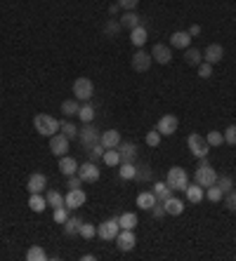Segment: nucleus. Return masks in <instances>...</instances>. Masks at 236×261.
<instances>
[{
    "instance_id": "obj_30",
    "label": "nucleus",
    "mask_w": 236,
    "mask_h": 261,
    "mask_svg": "<svg viewBox=\"0 0 236 261\" xmlns=\"http://www.w3.org/2000/svg\"><path fill=\"white\" fill-rule=\"evenodd\" d=\"M78 111H81V101L78 99H66V101H62V113L64 116H68V118H74V116H78Z\"/></svg>"
},
{
    "instance_id": "obj_3",
    "label": "nucleus",
    "mask_w": 236,
    "mask_h": 261,
    "mask_svg": "<svg viewBox=\"0 0 236 261\" xmlns=\"http://www.w3.org/2000/svg\"><path fill=\"white\" fill-rule=\"evenodd\" d=\"M166 184L177 193V191H184L189 186V174H186L184 167H170L168 174H166Z\"/></svg>"
},
{
    "instance_id": "obj_40",
    "label": "nucleus",
    "mask_w": 236,
    "mask_h": 261,
    "mask_svg": "<svg viewBox=\"0 0 236 261\" xmlns=\"http://www.w3.org/2000/svg\"><path fill=\"white\" fill-rule=\"evenodd\" d=\"M78 236L85 238V240H92V238L97 236V226L90 224V221H83V224H81V231H78Z\"/></svg>"
},
{
    "instance_id": "obj_29",
    "label": "nucleus",
    "mask_w": 236,
    "mask_h": 261,
    "mask_svg": "<svg viewBox=\"0 0 236 261\" xmlns=\"http://www.w3.org/2000/svg\"><path fill=\"white\" fill-rule=\"evenodd\" d=\"M184 61L189 64V66H199L201 61H203V52L196 47H186L184 49Z\"/></svg>"
},
{
    "instance_id": "obj_33",
    "label": "nucleus",
    "mask_w": 236,
    "mask_h": 261,
    "mask_svg": "<svg viewBox=\"0 0 236 261\" xmlns=\"http://www.w3.org/2000/svg\"><path fill=\"white\" fill-rule=\"evenodd\" d=\"M106 167H118L121 165V155H118V148H106L104 155H102Z\"/></svg>"
},
{
    "instance_id": "obj_43",
    "label": "nucleus",
    "mask_w": 236,
    "mask_h": 261,
    "mask_svg": "<svg viewBox=\"0 0 236 261\" xmlns=\"http://www.w3.org/2000/svg\"><path fill=\"white\" fill-rule=\"evenodd\" d=\"M205 198H208L210 202H220V200H224V193L218 189V186H215V184H213V186H208V189H205Z\"/></svg>"
},
{
    "instance_id": "obj_38",
    "label": "nucleus",
    "mask_w": 236,
    "mask_h": 261,
    "mask_svg": "<svg viewBox=\"0 0 236 261\" xmlns=\"http://www.w3.org/2000/svg\"><path fill=\"white\" fill-rule=\"evenodd\" d=\"M121 29H123V26H121V21H118V19H109V21L104 24V36L106 38H113V36H118V33H121Z\"/></svg>"
},
{
    "instance_id": "obj_8",
    "label": "nucleus",
    "mask_w": 236,
    "mask_h": 261,
    "mask_svg": "<svg viewBox=\"0 0 236 261\" xmlns=\"http://www.w3.org/2000/svg\"><path fill=\"white\" fill-rule=\"evenodd\" d=\"M151 55L149 52H144L142 47L137 49L135 55H132V59H130V66H132V71H137V73H147L149 71V66H151Z\"/></svg>"
},
{
    "instance_id": "obj_39",
    "label": "nucleus",
    "mask_w": 236,
    "mask_h": 261,
    "mask_svg": "<svg viewBox=\"0 0 236 261\" xmlns=\"http://www.w3.org/2000/svg\"><path fill=\"white\" fill-rule=\"evenodd\" d=\"M205 141H208V146H210V148H218V146L224 144V134L218 132V129H213V132L205 134Z\"/></svg>"
},
{
    "instance_id": "obj_31",
    "label": "nucleus",
    "mask_w": 236,
    "mask_h": 261,
    "mask_svg": "<svg viewBox=\"0 0 236 261\" xmlns=\"http://www.w3.org/2000/svg\"><path fill=\"white\" fill-rule=\"evenodd\" d=\"M76 118H81V122L85 125V122H92L95 120V106L90 101H83L81 103V111H78V116Z\"/></svg>"
},
{
    "instance_id": "obj_45",
    "label": "nucleus",
    "mask_w": 236,
    "mask_h": 261,
    "mask_svg": "<svg viewBox=\"0 0 236 261\" xmlns=\"http://www.w3.org/2000/svg\"><path fill=\"white\" fill-rule=\"evenodd\" d=\"M104 151H106V148H104L102 144H95L92 148H87V158H90V160L95 163V160H100L102 155H104Z\"/></svg>"
},
{
    "instance_id": "obj_7",
    "label": "nucleus",
    "mask_w": 236,
    "mask_h": 261,
    "mask_svg": "<svg viewBox=\"0 0 236 261\" xmlns=\"http://www.w3.org/2000/svg\"><path fill=\"white\" fill-rule=\"evenodd\" d=\"M78 176L83 179V184H95V181H100L102 170L92 163V160H87V163L78 165Z\"/></svg>"
},
{
    "instance_id": "obj_19",
    "label": "nucleus",
    "mask_w": 236,
    "mask_h": 261,
    "mask_svg": "<svg viewBox=\"0 0 236 261\" xmlns=\"http://www.w3.org/2000/svg\"><path fill=\"white\" fill-rule=\"evenodd\" d=\"M147 40H149V31H147V26H144V24L135 26V29L130 31V43L135 45L137 49L144 47V43H147Z\"/></svg>"
},
{
    "instance_id": "obj_1",
    "label": "nucleus",
    "mask_w": 236,
    "mask_h": 261,
    "mask_svg": "<svg viewBox=\"0 0 236 261\" xmlns=\"http://www.w3.org/2000/svg\"><path fill=\"white\" fill-rule=\"evenodd\" d=\"M194 181L199 184V186H203V189H208V186H213V184L218 181V172H215V167L205 158H201L199 167L194 170Z\"/></svg>"
},
{
    "instance_id": "obj_47",
    "label": "nucleus",
    "mask_w": 236,
    "mask_h": 261,
    "mask_svg": "<svg viewBox=\"0 0 236 261\" xmlns=\"http://www.w3.org/2000/svg\"><path fill=\"white\" fill-rule=\"evenodd\" d=\"M224 144H229V146H236V125H229V127L224 129Z\"/></svg>"
},
{
    "instance_id": "obj_16",
    "label": "nucleus",
    "mask_w": 236,
    "mask_h": 261,
    "mask_svg": "<svg viewBox=\"0 0 236 261\" xmlns=\"http://www.w3.org/2000/svg\"><path fill=\"white\" fill-rule=\"evenodd\" d=\"M45 186H48V176H45L43 172H33V174L29 176V184H26L29 193H43Z\"/></svg>"
},
{
    "instance_id": "obj_20",
    "label": "nucleus",
    "mask_w": 236,
    "mask_h": 261,
    "mask_svg": "<svg viewBox=\"0 0 236 261\" xmlns=\"http://www.w3.org/2000/svg\"><path fill=\"white\" fill-rule=\"evenodd\" d=\"M184 195H186V200H189V202H194V205H199V202L205 198V189H203V186H199L196 181H194V184H189V186L184 189Z\"/></svg>"
},
{
    "instance_id": "obj_55",
    "label": "nucleus",
    "mask_w": 236,
    "mask_h": 261,
    "mask_svg": "<svg viewBox=\"0 0 236 261\" xmlns=\"http://www.w3.org/2000/svg\"><path fill=\"white\" fill-rule=\"evenodd\" d=\"M95 259H97L95 254H85V256H83V261H95Z\"/></svg>"
},
{
    "instance_id": "obj_46",
    "label": "nucleus",
    "mask_w": 236,
    "mask_h": 261,
    "mask_svg": "<svg viewBox=\"0 0 236 261\" xmlns=\"http://www.w3.org/2000/svg\"><path fill=\"white\" fill-rule=\"evenodd\" d=\"M196 68H199V78H203V80H208L213 75V64H208V61H201Z\"/></svg>"
},
{
    "instance_id": "obj_15",
    "label": "nucleus",
    "mask_w": 236,
    "mask_h": 261,
    "mask_svg": "<svg viewBox=\"0 0 236 261\" xmlns=\"http://www.w3.org/2000/svg\"><path fill=\"white\" fill-rule=\"evenodd\" d=\"M222 57H224V47L220 43H210L208 47H205V52H203V61H208V64H220L222 61Z\"/></svg>"
},
{
    "instance_id": "obj_2",
    "label": "nucleus",
    "mask_w": 236,
    "mask_h": 261,
    "mask_svg": "<svg viewBox=\"0 0 236 261\" xmlns=\"http://www.w3.org/2000/svg\"><path fill=\"white\" fill-rule=\"evenodd\" d=\"M33 127H36V132L40 137H52V134L59 132V120L55 116H50V113H38L33 118Z\"/></svg>"
},
{
    "instance_id": "obj_14",
    "label": "nucleus",
    "mask_w": 236,
    "mask_h": 261,
    "mask_svg": "<svg viewBox=\"0 0 236 261\" xmlns=\"http://www.w3.org/2000/svg\"><path fill=\"white\" fill-rule=\"evenodd\" d=\"M151 59H156V64H170L173 61V47L170 45H163V43H156L154 49H151Z\"/></svg>"
},
{
    "instance_id": "obj_51",
    "label": "nucleus",
    "mask_w": 236,
    "mask_h": 261,
    "mask_svg": "<svg viewBox=\"0 0 236 261\" xmlns=\"http://www.w3.org/2000/svg\"><path fill=\"white\" fill-rule=\"evenodd\" d=\"M149 212H151V214H154V217H156V219H163V217H166V214H168V212H166V207H163V202H156V205H154V207H151Z\"/></svg>"
},
{
    "instance_id": "obj_54",
    "label": "nucleus",
    "mask_w": 236,
    "mask_h": 261,
    "mask_svg": "<svg viewBox=\"0 0 236 261\" xmlns=\"http://www.w3.org/2000/svg\"><path fill=\"white\" fill-rule=\"evenodd\" d=\"M118 7H121V5H118V3H113V5L109 7V14H116V12H118Z\"/></svg>"
},
{
    "instance_id": "obj_22",
    "label": "nucleus",
    "mask_w": 236,
    "mask_h": 261,
    "mask_svg": "<svg viewBox=\"0 0 236 261\" xmlns=\"http://www.w3.org/2000/svg\"><path fill=\"white\" fill-rule=\"evenodd\" d=\"M59 172H62L64 176L78 174V160L71 158V155H62V158H59Z\"/></svg>"
},
{
    "instance_id": "obj_13",
    "label": "nucleus",
    "mask_w": 236,
    "mask_h": 261,
    "mask_svg": "<svg viewBox=\"0 0 236 261\" xmlns=\"http://www.w3.org/2000/svg\"><path fill=\"white\" fill-rule=\"evenodd\" d=\"M118 231H121L118 219H106L104 224H100V228H97V236H100L102 240H116Z\"/></svg>"
},
{
    "instance_id": "obj_42",
    "label": "nucleus",
    "mask_w": 236,
    "mask_h": 261,
    "mask_svg": "<svg viewBox=\"0 0 236 261\" xmlns=\"http://www.w3.org/2000/svg\"><path fill=\"white\" fill-rule=\"evenodd\" d=\"M52 219H55V224L64 226V221L68 219V207L62 205V207H55V212H52Z\"/></svg>"
},
{
    "instance_id": "obj_4",
    "label": "nucleus",
    "mask_w": 236,
    "mask_h": 261,
    "mask_svg": "<svg viewBox=\"0 0 236 261\" xmlns=\"http://www.w3.org/2000/svg\"><path fill=\"white\" fill-rule=\"evenodd\" d=\"M186 146H189V151H192L194 158H208V153H210V146H208V141H205V137H201V134L192 132L189 137H186Z\"/></svg>"
},
{
    "instance_id": "obj_36",
    "label": "nucleus",
    "mask_w": 236,
    "mask_h": 261,
    "mask_svg": "<svg viewBox=\"0 0 236 261\" xmlns=\"http://www.w3.org/2000/svg\"><path fill=\"white\" fill-rule=\"evenodd\" d=\"M45 200H48V205H50L52 210H55V207L66 205V202H64V195L59 193V191H48V193H45Z\"/></svg>"
},
{
    "instance_id": "obj_48",
    "label": "nucleus",
    "mask_w": 236,
    "mask_h": 261,
    "mask_svg": "<svg viewBox=\"0 0 236 261\" xmlns=\"http://www.w3.org/2000/svg\"><path fill=\"white\" fill-rule=\"evenodd\" d=\"M135 179H139V181H149V179H151L149 165H139V167H137V176H135Z\"/></svg>"
},
{
    "instance_id": "obj_34",
    "label": "nucleus",
    "mask_w": 236,
    "mask_h": 261,
    "mask_svg": "<svg viewBox=\"0 0 236 261\" xmlns=\"http://www.w3.org/2000/svg\"><path fill=\"white\" fill-rule=\"evenodd\" d=\"M81 224H83V221L78 217H68L66 221H64V233H66V236H78Z\"/></svg>"
},
{
    "instance_id": "obj_32",
    "label": "nucleus",
    "mask_w": 236,
    "mask_h": 261,
    "mask_svg": "<svg viewBox=\"0 0 236 261\" xmlns=\"http://www.w3.org/2000/svg\"><path fill=\"white\" fill-rule=\"evenodd\" d=\"M118 226H121V228H130V231H135L137 228V214L135 212H123L121 217H118Z\"/></svg>"
},
{
    "instance_id": "obj_41",
    "label": "nucleus",
    "mask_w": 236,
    "mask_h": 261,
    "mask_svg": "<svg viewBox=\"0 0 236 261\" xmlns=\"http://www.w3.org/2000/svg\"><path fill=\"white\" fill-rule=\"evenodd\" d=\"M59 132H62L64 137H68V139H76V137H78V127H76L74 122H68V120L59 122Z\"/></svg>"
},
{
    "instance_id": "obj_25",
    "label": "nucleus",
    "mask_w": 236,
    "mask_h": 261,
    "mask_svg": "<svg viewBox=\"0 0 236 261\" xmlns=\"http://www.w3.org/2000/svg\"><path fill=\"white\" fill-rule=\"evenodd\" d=\"M163 207H166V212H168L170 217H180V214L184 212V202H182L180 198H175V195H170L168 200L163 202Z\"/></svg>"
},
{
    "instance_id": "obj_17",
    "label": "nucleus",
    "mask_w": 236,
    "mask_h": 261,
    "mask_svg": "<svg viewBox=\"0 0 236 261\" xmlns=\"http://www.w3.org/2000/svg\"><path fill=\"white\" fill-rule=\"evenodd\" d=\"M118 155H121V163H135L137 146L132 144V141H121V144H118Z\"/></svg>"
},
{
    "instance_id": "obj_6",
    "label": "nucleus",
    "mask_w": 236,
    "mask_h": 261,
    "mask_svg": "<svg viewBox=\"0 0 236 261\" xmlns=\"http://www.w3.org/2000/svg\"><path fill=\"white\" fill-rule=\"evenodd\" d=\"M100 134L102 132L95 127L92 122H85V125L78 129V139H81V146L85 148V151H87V148H92L95 144H100Z\"/></svg>"
},
{
    "instance_id": "obj_37",
    "label": "nucleus",
    "mask_w": 236,
    "mask_h": 261,
    "mask_svg": "<svg viewBox=\"0 0 236 261\" xmlns=\"http://www.w3.org/2000/svg\"><path fill=\"white\" fill-rule=\"evenodd\" d=\"M26 259L29 261H45L48 254H45V249L40 247V245H33V247H29V252H26Z\"/></svg>"
},
{
    "instance_id": "obj_28",
    "label": "nucleus",
    "mask_w": 236,
    "mask_h": 261,
    "mask_svg": "<svg viewBox=\"0 0 236 261\" xmlns=\"http://www.w3.org/2000/svg\"><path fill=\"white\" fill-rule=\"evenodd\" d=\"M118 21H121V26H123V29H135V26H139L142 24V19H139V14L135 12V10H132V12H125L123 17L118 19Z\"/></svg>"
},
{
    "instance_id": "obj_52",
    "label": "nucleus",
    "mask_w": 236,
    "mask_h": 261,
    "mask_svg": "<svg viewBox=\"0 0 236 261\" xmlns=\"http://www.w3.org/2000/svg\"><path fill=\"white\" fill-rule=\"evenodd\" d=\"M68 181H66V189H81V184H83V179L78 174H74V176H66Z\"/></svg>"
},
{
    "instance_id": "obj_24",
    "label": "nucleus",
    "mask_w": 236,
    "mask_h": 261,
    "mask_svg": "<svg viewBox=\"0 0 236 261\" xmlns=\"http://www.w3.org/2000/svg\"><path fill=\"white\" fill-rule=\"evenodd\" d=\"M156 202L158 200H156L154 191H142V193H137V207H139V210H147V212H149Z\"/></svg>"
},
{
    "instance_id": "obj_44",
    "label": "nucleus",
    "mask_w": 236,
    "mask_h": 261,
    "mask_svg": "<svg viewBox=\"0 0 236 261\" xmlns=\"http://www.w3.org/2000/svg\"><path fill=\"white\" fill-rule=\"evenodd\" d=\"M161 139H163V134L158 132V129H149V132H147V146H151V148H156V146L161 144Z\"/></svg>"
},
{
    "instance_id": "obj_9",
    "label": "nucleus",
    "mask_w": 236,
    "mask_h": 261,
    "mask_svg": "<svg viewBox=\"0 0 236 261\" xmlns=\"http://www.w3.org/2000/svg\"><path fill=\"white\" fill-rule=\"evenodd\" d=\"M68 144H71V139H68V137H64L62 132L52 134V137H50V151H52V155H57V158L66 155V153H68Z\"/></svg>"
},
{
    "instance_id": "obj_26",
    "label": "nucleus",
    "mask_w": 236,
    "mask_h": 261,
    "mask_svg": "<svg viewBox=\"0 0 236 261\" xmlns=\"http://www.w3.org/2000/svg\"><path fill=\"white\" fill-rule=\"evenodd\" d=\"M118 176L125 179V181H132L137 176V165L135 163H121L118 165Z\"/></svg>"
},
{
    "instance_id": "obj_5",
    "label": "nucleus",
    "mask_w": 236,
    "mask_h": 261,
    "mask_svg": "<svg viewBox=\"0 0 236 261\" xmlns=\"http://www.w3.org/2000/svg\"><path fill=\"white\" fill-rule=\"evenodd\" d=\"M71 92H74V97L78 99V101H90L95 94V85L90 78H76L74 80V87H71Z\"/></svg>"
},
{
    "instance_id": "obj_10",
    "label": "nucleus",
    "mask_w": 236,
    "mask_h": 261,
    "mask_svg": "<svg viewBox=\"0 0 236 261\" xmlns=\"http://www.w3.org/2000/svg\"><path fill=\"white\" fill-rule=\"evenodd\" d=\"M177 127H180V120H177V116H173V113H168V116H161L158 125H156V129H158L163 137H173V134L177 132Z\"/></svg>"
},
{
    "instance_id": "obj_27",
    "label": "nucleus",
    "mask_w": 236,
    "mask_h": 261,
    "mask_svg": "<svg viewBox=\"0 0 236 261\" xmlns=\"http://www.w3.org/2000/svg\"><path fill=\"white\" fill-rule=\"evenodd\" d=\"M29 207H31L36 214L45 212V207H48V200H45L43 193H31V198H29Z\"/></svg>"
},
{
    "instance_id": "obj_21",
    "label": "nucleus",
    "mask_w": 236,
    "mask_h": 261,
    "mask_svg": "<svg viewBox=\"0 0 236 261\" xmlns=\"http://www.w3.org/2000/svg\"><path fill=\"white\" fill-rule=\"evenodd\" d=\"M100 144L104 146V148H118V144H121V132H118V129H106V132H102Z\"/></svg>"
},
{
    "instance_id": "obj_49",
    "label": "nucleus",
    "mask_w": 236,
    "mask_h": 261,
    "mask_svg": "<svg viewBox=\"0 0 236 261\" xmlns=\"http://www.w3.org/2000/svg\"><path fill=\"white\" fill-rule=\"evenodd\" d=\"M224 205L229 212H236V191H229V193L224 195Z\"/></svg>"
},
{
    "instance_id": "obj_12",
    "label": "nucleus",
    "mask_w": 236,
    "mask_h": 261,
    "mask_svg": "<svg viewBox=\"0 0 236 261\" xmlns=\"http://www.w3.org/2000/svg\"><path fill=\"white\" fill-rule=\"evenodd\" d=\"M87 195L83 189H68V193L64 195V202H66L68 210H81L83 205H85Z\"/></svg>"
},
{
    "instance_id": "obj_23",
    "label": "nucleus",
    "mask_w": 236,
    "mask_h": 261,
    "mask_svg": "<svg viewBox=\"0 0 236 261\" xmlns=\"http://www.w3.org/2000/svg\"><path fill=\"white\" fill-rule=\"evenodd\" d=\"M151 191H154V195H156V200L158 202H166L170 195H175V191L170 189L166 181H156L154 186H151Z\"/></svg>"
},
{
    "instance_id": "obj_11",
    "label": "nucleus",
    "mask_w": 236,
    "mask_h": 261,
    "mask_svg": "<svg viewBox=\"0 0 236 261\" xmlns=\"http://www.w3.org/2000/svg\"><path fill=\"white\" fill-rule=\"evenodd\" d=\"M116 245H118V249H121V252H130V249L137 245L135 231H130V228H121V231H118V236H116Z\"/></svg>"
},
{
    "instance_id": "obj_50",
    "label": "nucleus",
    "mask_w": 236,
    "mask_h": 261,
    "mask_svg": "<svg viewBox=\"0 0 236 261\" xmlns=\"http://www.w3.org/2000/svg\"><path fill=\"white\" fill-rule=\"evenodd\" d=\"M118 5L123 7L125 12H132V10H137V5H139V0H118Z\"/></svg>"
},
{
    "instance_id": "obj_18",
    "label": "nucleus",
    "mask_w": 236,
    "mask_h": 261,
    "mask_svg": "<svg viewBox=\"0 0 236 261\" xmlns=\"http://www.w3.org/2000/svg\"><path fill=\"white\" fill-rule=\"evenodd\" d=\"M170 47H175V49L192 47V36L186 31H175L173 36H170Z\"/></svg>"
},
{
    "instance_id": "obj_53",
    "label": "nucleus",
    "mask_w": 236,
    "mask_h": 261,
    "mask_svg": "<svg viewBox=\"0 0 236 261\" xmlns=\"http://www.w3.org/2000/svg\"><path fill=\"white\" fill-rule=\"evenodd\" d=\"M186 33H189V36H199V33H201V26L199 24H192V26H189V31H186Z\"/></svg>"
},
{
    "instance_id": "obj_35",
    "label": "nucleus",
    "mask_w": 236,
    "mask_h": 261,
    "mask_svg": "<svg viewBox=\"0 0 236 261\" xmlns=\"http://www.w3.org/2000/svg\"><path fill=\"white\" fill-rule=\"evenodd\" d=\"M215 186H218V189L222 191L224 195H227L229 191H234V179H231L229 174H218V181H215Z\"/></svg>"
}]
</instances>
